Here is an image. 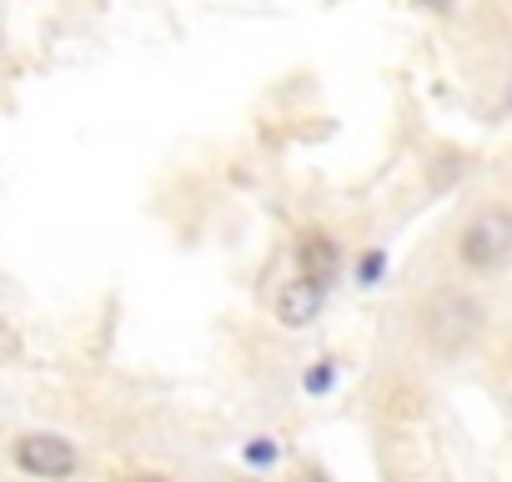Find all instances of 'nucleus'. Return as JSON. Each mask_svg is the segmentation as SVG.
I'll use <instances>...</instances> for the list:
<instances>
[{
	"mask_svg": "<svg viewBox=\"0 0 512 482\" xmlns=\"http://www.w3.org/2000/svg\"><path fill=\"white\" fill-rule=\"evenodd\" d=\"M131 482H166V477H131Z\"/></svg>",
	"mask_w": 512,
	"mask_h": 482,
	"instance_id": "11",
	"label": "nucleus"
},
{
	"mask_svg": "<svg viewBox=\"0 0 512 482\" xmlns=\"http://www.w3.org/2000/svg\"><path fill=\"white\" fill-rule=\"evenodd\" d=\"M357 277L372 287V282L382 277V252H367V257H362V267H357Z\"/></svg>",
	"mask_w": 512,
	"mask_h": 482,
	"instance_id": "8",
	"label": "nucleus"
},
{
	"mask_svg": "<svg viewBox=\"0 0 512 482\" xmlns=\"http://www.w3.org/2000/svg\"><path fill=\"white\" fill-rule=\"evenodd\" d=\"M297 257H302V277H307V282H322V287H327V282L337 277V241H332L327 231L302 236Z\"/></svg>",
	"mask_w": 512,
	"mask_h": 482,
	"instance_id": "5",
	"label": "nucleus"
},
{
	"mask_svg": "<svg viewBox=\"0 0 512 482\" xmlns=\"http://www.w3.org/2000/svg\"><path fill=\"white\" fill-rule=\"evenodd\" d=\"M322 302H327V287L322 282H307V277H292L282 292H277V322L282 327H307V322H317V312H322Z\"/></svg>",
	"mask_w": 512,
	"mask_h": 482,
	"instance_id": "4",
	"label": "nucleus"
},
{
	"mask_svg": "<svg viewBox=\"0 0 512 482\" xmlns=\"http://www.w3.org/2000/svg\"><path fill=\"white\" fill-rule=\"evenodd\" d=\"M332 387V367H312L307 372V392H327Z\"/></svg>",
	"mask_w": 512,
	"mask_h": 482,
	"instance_id": "9",
	"label": "nucleus"
},
{
	"mask_svg": "<svg viewBox=\"0 0 512 482\" xmlns=\"http://www.w3.org/2000/svg\"><path fill=\"white\" fill-rule=\"evenodd\" d=\"M16 357H21V337H16V327L6 317H0V367L16 362Z\"/></svg>",
	"mask_w": 512,
	"mask_h": 482,
	"instance_id": "6",
	"label": "nucleus"
},
{
	"mask_svg": "<svg viewBox=\"0 0 512 482\" xmlns=\"http://www.w3.org/2000/svg\"><path fill=\"white\" fill-rule=\"evenodd\" d=\"M482 332V307L467 297V292H437L427 307H422V337L437 347V352H462L472 337Z\"/></svg>",
	"mask_w": 512,
	"mask_h": 482,
	"instance_id": "1",
	"label": "nucleus"
},
{
	"mask_svg": "<svg viewBox=\"0 0 512 482\" xmlns=\"http://www.w3.org/2000/svg\"><path fill=\"white\" fill-rule=\"evenodd\" d=\"M277 452H282V447H277L272 437H256V442L246 447V462H256V467H267V462H272Z\"/></svg>",
	"mask_w": 512,
	"mask_h": 482,
	"instance_id": "7",
	"label": "nucleus"
},
{
	"mask_svg": "<svg viewBox=\"0 0 512 482\" xmlns=\"http://www.w3.org/2000/svg\"><path fill=\"white\" fill-rule=\"evenodd\" d=\"M427 11H452V0H422Z\"/></svg>",
	"mask_w": 512,
	"mask_h": 482,
	"instance_id": "10",
	"label": "nucleus"
},
{
	"mask_svg": "<svg viewBox=\"0 0 512 482\" xmlns=\"http://www.w3.org/2000/svg\"><path fill=\"white\" fill-rule=\"evenodd\" d=\"M16 462L36 477H71L76 472V447L56 432H31L16 442Z\"/></svg>",
	"mask_w": 512,
	"mask_h": 482,
	"instance_id": "3",
	"label": "nucleus"
},
{
	"mask_svg": "<svg viewBox=\"0 0 512 482\" xmlns=\"http://www.w3.org/2000/svg\"><path fill=\"white\" fill-rule=\"evenodd\" d=\"M457 252H462V262L477 267V272L507 262V252H512V211H502V206L477 211V216L462 226V236H457Z\"/></svg>",
	"mask_w": 512,
	"mask_h": 482,
	"instance_id": "2",
	"label": "nucleus"
}]
</instances>
